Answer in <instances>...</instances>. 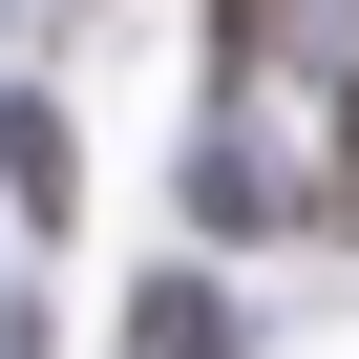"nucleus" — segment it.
<instances>
[{
    "instance_id": "2",
    "label": "nucleus",
    "mask_w": 359,
    "mask_h": 359,
    "mask_svg": "<svg viewBox=\"0 0 359 359\" xmlns=\"http://www.w3.org/2000/svg\"><path fill=\"white\" fill-rule=\"evenodd\" d=\"M0 191H22V233L64 212V127H43V106H0Z\"/></svg>"
},
{
    "instance_id": "1",
    "label": "nucleus",
    "mask_w": 359,
    "mask_h": 359,
    "mask_svg": "<svg viewBox=\"0 0 359 359\" xmlns=\"http://www.w3.org/2000/svg\"><path fill=\"white\" fill-rule=\"evenodd\" d=\"M127 359H233V317H212V275H148V296H127Z\"/></svg>"
},
{
    "instance_id": "3",
    "label": "nucleus",
    "mask_w": 359,
    "mask_h": 359,
    "mask_svg": "<svg viewBox=\"0 0 359 359\" xmlns=\"http://www.w3.org/2000/svg\"><path fill=\"white\" fill-rule=\"evenodd\" d=\"M212 22H233V43H275V0H212Z\"/></svg>"
}]
</instances>
